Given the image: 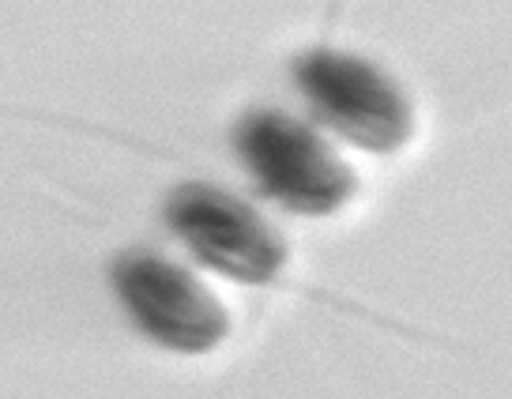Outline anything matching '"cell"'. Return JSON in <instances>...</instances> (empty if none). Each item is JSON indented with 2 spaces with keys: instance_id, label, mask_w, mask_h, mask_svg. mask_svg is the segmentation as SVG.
<instances>
[{
  "instance_id": "cell-1",
  "label": "cell",
  "mask_w": 512,
  "mask_h": 399,
  "mask_svg": "<svg viewBox=\"0 0 512 399\" xmlns=\"http://www.w3.org/2000/svg\"><path fill=\"white\" fill-rule=\"evenodd\" d=\"M234 147L260 192L279 208L298 215H332L351 200V166L313 128L287 113H249L234 132Z\"/></svg>"
},
{
  "instance_id": "cell-2",
  "label": "cell",
  "mask_w": 512,
  "mask_h": 399,
  "mask_svg": "<svg viewBox=\"0 0 512 399\" xmlns=\"http://www.w3.org/2000/svg\"><path fill=\"white\" fill-rule=\"evenodd\" d=\"M294 80L305 91L317 121L366 151H396L411 136V106L377 64L313 49L298 57Z\"/></svg>"
},
{
  "instance_id": "cell-3",
  "label": "cell",
  "mask_w": 512,
  "mask_h": 399,
  "mask_svg": "<svg viewBox=\"0 0 512 399\" xmlns=\"http://www.w3.org/2000/svg\"><path fill=\"white\" fill-rule=\"evenodd\" d=\"M166 223L208 268L238 283H268L287 260V245L260 211L204 181L170 192Z\"/></svg>"
},
{
  "instance_id": "cell-4",
  "label": "cell",
  "mask_w": 512,
  "mask_h": 399,
  "mask_svg": "<svg viewBox=\"0 0 512 399\" xmlns=\"http://www.w3.org/2000/svg\"><path fill=\"white\" fill-rule=\"evenodd\" d=\"M113 287L128 305L132 320L170 351H211L215 343H223L226 328H230L223 302L196 275L177 268L174 260L159 253L132 249V253L117 256Z\"/></svg>"
}]
</instances>
